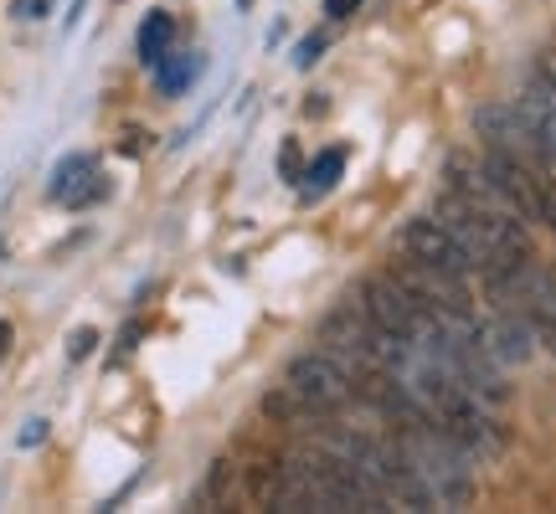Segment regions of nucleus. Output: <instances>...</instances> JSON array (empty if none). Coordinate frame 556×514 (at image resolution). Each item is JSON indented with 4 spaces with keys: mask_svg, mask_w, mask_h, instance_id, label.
Returning a JSON list of instances; mask_svg holds the SVG:
<instances>
[{
    "mask_svg": "<svg viewBox=\"0 0 556 514\" xmlns=\"http://www.w3.org/2000/svg\"><path fill=\"white\" fill-rule=\"evenodd\" d=\"M319 345H325L340 365H351V371H392V376H407V371H413V356H417L407 339L377 330L361 304L330 309V314L319 319Z\"/></svg>",
    "mask_w": 556,
    "mask_h": 514,
    "instance_id": "f257e3e1",
    "label": "nucleus"
},
{
    "mask_svg": "<svg viewBox=\"0 0 556 514\" xmlns=\"http://www.w3.org/2000/svg\"><path fill=\"white\" fill-rule=\"evenodd\" d=\"M361 309H366V319H371L377 330L407 339L413 350H422V345L433 339V330H438V319L428 314V309H422V304H417V298L407 294L392 273L366 278V283H361Z\"/></svg>",
    "mask_w": 556,
    "mask_h": 514,
    "instance_id": "f03ea898",
    "label": "nucleus"
},
{
    "mask_svg": "<svg viewBox=\"0 0 556 514\" xmlns=\"http://www.w3.org/2000/svg\"><path fill=\"white\" fill-rule=\"evenodd\" d=\"M283 386L309 407L315 416H336L340 407L356 401V381H351V365H340L330 350H309V356H294L289 371H283Z\"/></svg>",
    "mask_w": 556,
    "mask_h": 514,
    "instance_id": "7ed1b4c3",
    "label": "nucleus"
},
{
    "mask_svg": "<svg viewBox=\"0 0 556 514\" xmlns=\"http://www.w3.org/2000/svg\"><path fill=\"white\" fill-rule=\"evenodd\" d=\"M402 253L417 257V262H428V268L458 273V278L475 273V257H469V247H464V242H458L438 217H413V221H407V227H402Z\"/></svg>",
    "mask_w": 556,
    "mask_h": 514,
    "instance_id": "20e7f679",
    "label": "nucleus"
},
{
    "mask_svg": "<svg viewBox=\"0 0 556 514\" xmlns=\"http://www.w3.org/2000/svg\"><path fill=\"white\" fill-rule=\"evenodd\" d=\"M47 196L58 201V206L83 211V206H93V201L109 196V180L99 176V159L93 155H67L58 170H52V180H47Z\"/></svg>",
    "mask_w": 556,
    "mask_h": 514,
    "instance_id": "39448f33",
    "label": "nucleus"
},
{
    "mask_svg": "<svg viewBox=\"0 0 556 514\" xmlns=\"http://www.w3.org/2000/svg\"><path fill=\"white\" fill-rule=\"evenodd\" d=\"M484 330V350L500 360V365H526V360L536 356V330H531V319L510 309V304H495V319L490 324H479Z\"/></svg>",
    "mask_w": 556,
    "mask_h": 514,
    "instance_id": "423d86ee",
    "label": "nucleus"
},
{
    "mask_svg": "<svg viewBox=\"0 0 556 514\" xmlns=\"http://www.w3.org/2000/svg\"><path fill=\"white\" fill-rule=\"evenodd\" d=\"M516 108H520V119L531 124V134L546 144V155L556 159V67H552V62H546L536 78L520 88Z\"/></svg>",
    "mask_w": 556,
    "mask_h": 514,
    "instance_id": "0eeeda50",
    "label": "nucleus"
},
{
    "mask_svg": "<svg viewBox=\"0 0 556 514\" xmlns=\"http://www.w3.org/2000/svg\"><path fill=\"white\" fill-rule=\"evenodd\" d=\"M238 478H242V499H248L253 510H278V489H283V458L258 453Z\"/></svg>",
    "mask_w": 556,
    "mask_h": 514,
    "instance_id": "6e6552de",
    "label": "nucleus"
},
{
    "mask_svg": "<svg viewBox=\"0 0 556 514\" xmlns=\"http://www.w3.org/2000/svg\"><path fill=\"white\" fill-rule=\"evenodd\" d=\"M170 41H176V16H165V11H150V16L139 21L135 47H139V62H144V67H155V62L170 52Z\"/></svg>",
    "mask_w": 556,
    "mask_h": 514,
    "instance_id": "1a4fd4ad",
    "label": "nucleus"
},
{
    "mask_svg": "<svg viewBox=\"0 0 556 514\" xmlns=\"http://www.w3.org/2000/svg\"><path fill=\"white\" fill-rule=\"evenodd\" d=\"M197 67L201 62L197 57H186V52H165V57L155 62V82H160V93H165V99H180V93H186V88H191V78H197Z\"/></svg>",
    "mask_w": 556,
    "mask_h": 514,
    "instance_id": "9d476101",
    "label": "nucleus"
},
{
    "mask_svg": "<svg viewBox=\"0 0 556 514\" xmlns=\"http://www.w3.org/2000/svg\"><path fill=\"white\" fill-rule=\"evenodd\" d=\"M340 176H345V150H325V155H315V165L304 170V196H325Z\"/></svg>",
    "mask_w": 556,
    "mask_h": 514,
    "instance_id": "9b49d317",
    "label": "nucleus"
},
{
    "mask_svg": "<svg viewBox=\"0 0 556 514\" xmlns=\"http://www.w3.org/2000/svg\"><path fill=\"white\" fill-rule=\"evenodd\" d=\"M263 412L274 416V422H289V427H304V422H319V416L309 412V407H304V401H299V396L289 391V386H274V391L263 396Z\"/></svg>",
    "mask_w": 556,
    "mask_h": 514,
    "instance_id": "f8f14e48",
    "label": "nucleus"
},
{
    "mask_svg": "<svg viewBox=\"0 0 556 514\" xmlns=\"http://www.w3.org/2000/svg\"><path fill=\"white\" fill-rule=\"evenodd\" d=\"M232 484H238V463H232V458H217L212 474H206L201 499H206V504H227V499H232Z\"/></svg>",
    "mask_w": 556,
    "mask_h": 514,
    "instance_id": "ddd939ff",
    "label": "nucleus"
},
{
    "mask_svg": "<svg viewBox=\"0 0 556 514\" xmlns=\"http://www.w3.org/2000/svg\"><path fill=\"white\" fill-rule=\"evenodd\" d=\"M278 170H283V180H304V155H299L294 139H283V155H278Z\"/></svg>",
    "mask_w": 556,
    "mask_h": 514,
    "instance_id": "4468645a",
    "label": "nucleus"
},
{
    "mask_svg": "<svg viewBox=\"0 0 556 514\" xmlns=\"http://www.w3.org/2000/svg\"><path fill=\"white\" fill-rule=\"evenodd\" d=\"M93 345H99V330H73V339H67V360H88L93 356Z\"/></svg>",
    "mask_w": 556,
    "mask_h": 514,
    "instance_id": "2eb2a0df",
    "label": "nucleus"
},
{
    "mask_svg": "<svg viewBox=\"0 0 556 514\" xmlns=\"http://www.w3.org/2000/svg\"><path fill=\"white\" fill-rule=\"evenodd\" d=\"M319 52H325V37H304L294 47V67H309V62H319Z\"/></svg>",
    "mask_w": 556,
    "mask_h": 514,
    "instance_id": "dca6fc26",
    "label": "nucleus"
},
{
    "mask_svg": "<svg viewBox=\"0 0 556 514\" xmlns=\"http://www.w3.org/2000/svg\"><path fill=\"white\" fill-rule=\"evenodd\" d=\"M531 278H536V288L556 304V268H531Z\"/></svg>",
    "mask_w": 556,
    "mask_h": 514,
    "instance_id": "f3484780",
    "label": "nucleus"
},
{
    "mask_svg": "<svg viewBox=\"0 0 556 514\" xmlns=\"http://www.w3.org/2000/svg\"><path fill=\"white\" fill-rule=\"evenodd\" d=\"M356 5H361V0H325V16H330V21H345L351 11H356Z\"/></svg>",
    "mask_w": 556,
    "mask_h": 514,
    "instance_id": "a211bd4d",
    "label": "nucleus"
},
{
    "mask_svg": "<svg viewBox=\"0 0 556 514\" xmlns=\"http://www.w3.org/2000/svg\"><path fill=\"white\" fill-rule=\"evenodd\" d=\"M41 437H47V422H31V427L21 433V448H37Z\"/></svg>",
    "mask_w": 556,
    "mask_h": 514,
    "instance_id": "6ab92c4d",
    "label": "nucleus"
},
{
    "mask_svg": "<svg viewBox=\"0 0 556 514\" xmlns=\"http://www.w3.org/2000/svg\"><path fill=\"white\" fill-rule=\"evenodd\" d=\"M11 339H16V330H11V319H0V356L11 350Z\"/></svg>",
    "mask_w": 556,
    "mask_h": 514,
    "instance_id": "aec40b11",
    "label": "nucleus"
},
{
    "mask_svg": "<svg viewBox=\"0 0 556 514\" xmlns=\"http://www.w3.org/2000/svg\"><path fill=\"white\" fill-rule=\"evenodd\" d=\"M238 5H253V0H238Z\"/></svg>",
    "mask_w": 556,
    "mask_h": 514,
    "instance_id": "412c9836",
    "label": "nucleus"
}]
</instances>
